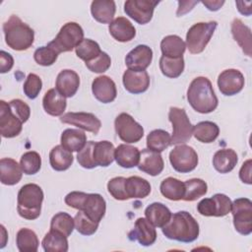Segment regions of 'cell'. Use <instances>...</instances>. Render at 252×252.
Wrapping results in <instances>:
<instances>
[{"instance_id": "db71d44e", "label": "cell", "mask_w": 252, "mask_h": 252, "mask_svg": "<svg viewBox=\"0 0 252 252\" xmlns=\"http://www.w3.org/2000/svg\"><path fill=\"white\" fill-rule=\"evenodd\" d=\"M239 178L243 183L251 184V159H247L239 170Z\"/></svg>"}, {"instance_id": "277c9868", "label": "cell", "mask_w": 252, "mask_h": 252, "mask_svg": "<svg viewBox=\"0 0 252 252\" xmlns=\"http://www.w3.org/2000/svg\"><path fill=\"white\" fill-rule=\"evenodd\" d=\"M65 203L73 209L83 211L87 217L98 223L104 217L106 211L105 200L101 195L96 193L88 194L73 191L66 195Z\"/></svg>"}, {"instance_id": "9c48e42d", "label": "cell", "mask_w": 252, "mask_h": 252, "mask_svg": "<svg viewBox=\"0 0 252 252\" xmlns=\"http://www.w3.org/2000/svg\"><path fill=\"white\" fill-rule=\"evenodd\" d=\"M168 120L172 124L171 145H180L188 142L193 133L191 124L186 111L183 108L172 106L168 111Z\"/></svg>"}, {"instance_id": "6da1fadb", "label": "cell", "mask_w": 252, "mask_h": 252, "mask_svg": "<svg viewBox=\"0 0 252 252\" xmlns=\"http://www.w3.org/2000/svg\"><path fill=\"white\" fill-rule=\"evenodd\" d=\"M165 237L179 242L190 243L199 236V223L186 211H179L173 215L169 221L161 227Z\"/></svg>"}, {"instance_id": "484cf974", "label": "cell", "mask_w": 252, "mask_h": 252, "mask_svg": "<svg viewBox=\"0 0 252 252\" xmlns=\"http://www.w3.org/2000/svg\"><path fill=\"white\" fill-rule=\"evenodd\" d=\"M23 169L19 163L10 158L0 160V180L4 185H15L20 182L23 176Z\"/></svg>"}, {"instance_id": "7bdbcfd3", "label": "cell", "mask_w": 252, "mask_h": 252, "mask_svg": "<svg viewBox=\"0 0 252 252\" xmlns=\"http://www.w3.org/2000/svg\"><path fill=\"white\" fill-rule=\"evenodd\" d=\"M75 221L74 219L65 212H60L54 215L50 221V229L56 230L66 237L70 236L74 230Z\"/></svg>"}, {"instance_id": "f546056e", "label": "cell", "mask_w": 252, "mask_h": 252, "mask_svg": "<svg viewBox=\"0 0 252 252\" xmlns=\"http://www.w3.org/2000/svg\"><path fill=\"white\" fill-rule=\"evenodd\" d=\"M238 161L237 154L232 149H221L215 153L213 158V165L220 173H228L236 165Z\"/></svg>"}, {"instance_id": "52a82bcc", "label": "cell", "mask_w": 252, "mask_h": 252, "mask_svg": "<svg viewBox=\"0 0 252 252\" xmlns=\"http://www.w3.org/2000/svg\"><path fill=\"white\" fill-rule=\"evenodd\" d=\"M83 39L84 31L82 27L75 22H68L60 29L56 37L47 46L59 54L72 51Z\"/></svg>"}, {"instance_id": "ba28073f", "label": "cell", "mask_w": 252, "mask_h": 252, "mask_svg": "<svg viewBox=\"0 0 252 252\" xmlns=\"http://www.w3.org/2000/svg\"><path fill=\"white\" fill-rule=\"evenodd\" d=\"M218 23L210 21L200 22L193 25L186 33V47L192 54H199L204 51L211 37L213 36Z\"/></svg>"}, {"instance_id": "7a4b0ae2", "label": "cell", "mask_w": 252, "mask_h": 252, "mask_svg": "<svg viewBox=\"0 0 252 252\" xmlns=\"http://www.w3.org/2000/svg\"><path fill=\"white\" fill-rule=\"evenodd\" d=\"M187 100L195 111L203 114L213 112L219 104L212 83L206 77H197L190 83Z\"/></svg>"}, {"instance_id": "f5cc1de1", "label": "cell", "mask_w": 252, "mask_h": 252, "mask_svg": "<svg viewBox=\"0 0 252 252\" xmlns=\"http://www.w3.org/2000/svg\"><path fill=\"white\" fill-rule=\"evenodd\" d=\"M14 65V59L12 55L4 50L0 51V72L2 74L9 72Z\"/></svg>"}, {"instance_id": "e0dca14e", "label": "cell", "mask_w": 252, "mask_h": 252, "mask_svg": "<svg viewBox=\"0 0 252 252\" xmlns=\"http://www.w3.org/2000/svg\"><path fill=\"white\" fill-rule=\"evenodd\" d=\"M62 123L74 125L80 129L92 132L94 135L98 133L101 122L93 113L90 112H67L60 117Z\"/></svg>"}, {"instance_id": "9a60e30c", "label": "cell", "mask_w": 252, "mask_h": 252, "mask_svg": "<svg viewBox=\"0 0 252 252\" xmlns=\"http://www.w3.org/2000/svg\"><path fill=\"white\" fill-rule=\"evenodd\" d=\"M244 76L236 69H226L218 77V87L220 93L230 96L240 93L244 87Z\"/></svg>"}, {"instance_id": "c3c4849f", "label": "cell", "mask_w": 252, "mask_h": 252, "mask_svg": "<svg viewBox=\"0 0 252 252\" xmlns=\"http://www.w3.org/2000/svg\"><path fill=\"white\" fill-rule=\"evenodd\" d=\"M58 54L50 47L41 46L37 48L33 53L34 61L41 66H50L57 60Z\"/></svg>"}, {"instance_id": "ab89813d", "label": "cell", "mask_w": 252, "mask_h": 252, "mask_svg": "<svg viewBox=\"0 0 252 252\" xmlns=\"http://www.w3.org/2000/svg\"><path fill=\"white\" fill-rule=\"evenodd\" d=\"M184 59L183 56L177 57V58H172V57H166V56H161L159 59V69L161 73L171 79L178 78L183 70H184Z\"/></svg>"}, {"instance_id": "6f0895ef", "label": "cell", "mask_w": 252, "mask_h": 252, "mask_svg": "<svg viewBox=\"0 0 252 252\" xmlns=\"http://www.w3.org/2000/svg\"><path fill=\"white\" fill-rule=\"evenodd\" d=\"M202 3L210 11H218L223 4L224 1H202Z\"/></svg>"}, {"instance_id": "8d00e7d4", "label": "cell", "mask_w": 252, "mask_h": 252, "mask_svg": "<svg viewBox=\"0 0 252 252\" xmlns=\"http://www.w3.org/2000/svg\"><path fill=\"white\" fill-rule=\"evenodd\" d=\"M42 248L45 252H67V237L53 229H50L42 239Z\"/></svg>"}, {"instance_id": "603a6c76", "label": "cell", "mask_w": 252, "mask_h": 252, "mask_svg": "<svg viewBox=\"0 0 252 252\" xmlns=\"http://www.w3.org/2000/svg\"><path fill=\"white\" fill-rule=\"evenodd\" d=\"M56 90L65 97H72L80 87L79 75L70 69L62 70L56 78Z\"/></svg>"}, {"instance_id": "7dc6e473", "label": "cell", "mask_w": 252, "mask_h": 252, "mask_svg": "<svg viewBox=\"0 0 252 252\" xmlns=\"http://www.w3.org/2000/svg\"><path fill=\"white\" fill-rule=\"evenodd\" d=\"M41 88H42L41 79L33 73L29 74L25 83H24V87H23L25 94L29 98L34 99L39 94V93L41 91Z\"/></svg>"}, {"instance_id": "d6986e66", "label": "cell", "mask_w": 252, "mask_h": 252, "mask_svg": "<svg viewBox=\"0 0 252 252\" xmlns=\"http://www.w3.org/2000/svg\"><path fill=\"white\" fill-rule=\"evenodd\" d=\"M92 92L94 97L102 103L112 102L117 95V90L114 81L105 75L94 78L92 84Z\"/></svg>"}, {"instance_id": "7c38bea8", "label": "cell", "mask_w": 252, "mask_h": 252, "mask_svg": "<svg viewBox=\"0 0 252 252\" xmlns=\"http://www.w3.org/2000/svg\"><path fill=\"white\" fill-rule=\"evenodd\" d=\"M115 132L127 144L137 143L144 136V128L134 118L125 112L120 113L114 121Z\"/></svg>"}, {"instance_id": "5b68a950", "label": "cell", "mask_w": 252, "mask_h": 252, "mask_svg": "<svg viewBox=\"0 0 252 252\" xmlns=\"http://www.w3.org/2000/svg\"><path fill=\"white\" fill-rule=\"evenodd\" d=\"M3 32L6 44L14 50H27L33 43V30L16 15H12L3 24Z\"/></svg>"}, {"instance_id": "681fc988", "label": "cell", "mask_w": 252, "mask_h": 252, "mask_svg": "<svg viewBox=\"0 0 252 252\" xmlns=\"http://www.w3.org/2000/svg\"><path fill=\"white\" fill-rule=\"evenodd\" d=\"M111 65V59L106 52L101 53L92 61L86 62L87 68L94 73H103L109 69Z\"/></svg>"}, {"instance_id": "1f68e13d", "label": "cell", "mask_w": 252, "mask_h": 252, "mask_svg": "<svg viewBox=\"0 0 252 252\" xmlns=\"http://www.w3.org/2000/svg\"><path fill=\"white\" fill-rule=\"evenodd\" d=\"M146 219L157 227L164 226L171 218L170 210L162 203L155 202L149 205L145 210Z\"/></svg>"}, {"instance_id": "60d3db41", "label": "cell", "mask_w": 252, "mask_h": 252, "mask_svg": "<svg viewBox=\"0 0 252 252\" xmlns=\"http://www.w3.org/2000/svg\"><path fill=\"white\" fill-rule=\"evenodd\" d=\"M171 145V136L167 131L156 129L147 136V147L158 153H161Z\"/></svg>"}, {"instance_id": "30bf717a", "label": "cell", "mask_w": 252, "mask_h": 252, "mask_svg": "<svg viewBox=\"0 0 252 252\" xmlns=\"http://www.w3.org/2000/svg\"><path fill=\"white\" fill-rule=\"evenodd\" d=\"M233 225L242 235L252 232V202L248 198H238L231 203Z\"/></svg>"}, {"instance_id": "ffe728a7", "label": "cell", "mask_w": 252, "mask_h": 252, "mask_svg": "<svg viewBox=\"0 0 252 252\" xmlns=\"http://www.w3.org/2000/svg\"><path fill=\"white\" fill-rule=\"evenodd\" d=\"M132 241H138L143 246H151L157 239L155 226L145 218H139L134 224V228L128 233Z\"/></svg>"}, {"instance_id": "f6af8a7d", "label": "cell", "mask_w": 252, "mask_h": 252, "mask_svg": "<svg viewBox=\"0 0 252 252\" xmlns=\"http://www.w3.org/2000/svg\"><path fill=\"white\" fill-rule=\"evenodd\" d=\"M20 165L27 175H32L39 171L41 167V158L38 153L34 151H30L25 153L21 157Z\"/></svg>"}, {"instance_id": "44dd1931", "label": "cell", "mask_w": 252, "mask_h": 252, "mask_svg": "<svg viewBox=\"0 0 252 252\" xmlns=\"http://www.w3.org/2000/svg\"><path fill=\"white\" fill-rule=\"evenodd\" d=\"M137 166L141 171L151 176H157L163 170L164 162L160 153L144 149L140 153V159Z\"/></svg>"}, {"instance_id": "4dcf8cb0", "label": "cell", "mask_w": 252, "mask_h": 252, "mask_svg": "<svg viewBox=\"0 0 252 252\" xmlns=\"http://www.w3.org/2000/svg\"><path fill=\"white\" fill-rule=\"evenodd\" d=\"M231 33L234 40L241 47L242 51L251 57V31L239 19H234L231 23Z\"/></svg>"}, {"instance_id": "3957f363", "label": "cell", "mask_w": 252, "mask_h": 252, "mask_svg": "<svg viewBox=\"0 0 252 252\" xmlns=\"http://www.w3.org/2000/svg\"><path fill=\"white\" fill-rule=\"evenodd\" d=\"M114 152L113 144L108 141H89L78 152L77 160L82 167L87 169H92L95 166L106 167L113 162Z\"/></svg>"}, {"instance_id": "2e32d148", "label": "cell", "mask_w": 252, "mask_h": 252, "mask_svg": "<svg viewBox=\"0 0 252 252\" xmlns=\"http://www.w3.org/2000/svg\"><path fill=\"white\" fill-rule=\"evenodd\" d=\"M23 129V122L13 113L9 103L0 100V133L4 138H14Z\"/></svg>"}, {"instance_id": "11a10c76", "label": "cell", "mask_w": 252, "mask_h": 252, "mask_svg": "<svg viewBox=\"0 0 252 252\" xmlns=\"http://www.w3.org/2000/svg\"><path fill=\"white\" fill-rule=\"evenodd\" d=\"M178 4H179V7H178V9H177L176 15H177L178 17H180V16L186 14L187 12L191 11L192 8H193V6L196 5V4H198V1H193V2H191V1H186V2L178 1Z\"/></svg>"}, {"instance_id": "ac0fdd59", "label": "cell", "mask_w": 252, "mask_h": 252, "mask_svg": "<svg viewBox=\"0 0 252 252\" xmlns=\"http://www.w3.org/2000/svg\"><path fill=\"white\" fill-rule=\"evenodd\" d=\"M153 50L145 44H139L134 47L125 57V64L129 70L145 71L152 63Z\"/></svg>"}, {"instance_id": "83f0119b", "label": "cell", "mask_w": 252, "mask_h": 252, "mask_svg": "<svg viewBox=\"0 0 252 252\" xmlns=\"http://www.w3.org/2000/svg\"><path fill=\"white\" fill-rule=\"evenodd\" d=\"M116 11L115 2L112 0H94L91 4L93 18L101 24H110Z\"/></svg>"}, {"instance_id": "f35d334b", "label": "cell", "mask_w": 252, "mask_h": 252, "mask_svg": "<svg viewBox=\"0 0 252 252\" xmlns=\"http://www.w3.org/2000/svg\"><path fill=\"white\" fill-rule=\"evenodd\" d=\"M16 244L21 252H36L39 241L33 230L24 227L17 232Z\"/></svg>"}, {"instance_id": "f1b7e54d", "label": "cell", "mask_w": 252, "mask_h": 252, "mask_svg": "<svg viewBox=\"0 0 252 252\" xmlns=\"http://www.w3.org/2000/svg\"><path fill=\"white\" fill-rule=\"evenodd\" d=\"M140 153L141 152L136 147L127 144H121L115 149L114 159L121 167L132 168L138 165Z\"/></svg>"}, {"instance_id": "74e56055", "label": "cell", "mask_w": 252, "mask_h": 252, "mask_svg": "<svg viewBox=\"0 0 252 252\" xmlns=\"http://www.w3.org/2000/svg\"><path fill=\"white\" fill-rule=\"evenodd\" d=\"M220 134L219 126L212 121H202L193 127L192 135L202 143H213Z\"/></svg>"}, {"instance_id": "d590c367", "label": "cell", "mask_w": 252, "mask_h": 252, "mask_svg": "<svg viewBox=\"0 0 252 252\" xmlns=\"http://www.w3.org/2000/svg\"><path fill=\"white\" fill-rule=\"evenodd\" d=\"M160 193L166 199L171 201L183 200L185 193L184 182L174 177H167L163 179L159 186Z\"/></svg>"}, {"instance_id": "5bb4252c", "label": "cell", "mask_w": 252, "mask_h": 252, "mask_svg": "<svg viewBox=\"0 0 252 252\" xmlns=\"http://www.w3.org/2000/svg\"><path fill=\"white\" fill-rule=\"evenodd\" d=\"M157 0H128L124 3V12L140 25L148 24L154 15Z\"/></svg>"}, {"instance_id": "4316f807", "label": "cell", "mask_w": 252, "mask_h": 252, "mask_svg": "<svg viewBox=\"0 0 252 252\" xmlns=\"http://www.w3.org/2000/svg\"><path fill=\"white\" fill-rule=\"evenodd\" d=\"M66 97L56 89L48 90L42 98L43 109L51 116H61L66 109Z\"/></svg>"}, {"instance_id": "ee69618b", "label": "cell", "mask_w": 252, "mask_h": 252, "mask_svg": "<svg viewBox=\"0 0 252 252\" xmlns=\"http://www.w3.org/2000/svg\"><path fill=\"white\" fill-rule=\"evenodd\" d=\"M76 55L84 60L85 62H89L96 58L100 53V47L98 43L90 38H84L75 48Z\"/></svg>"}, {"instance_id": "d4e9b609", "label": "cell", "mask_w": 252, "mask_h": 252, "mask_svg": "<svg viewBox=\"0 0 252 252\" xmlns=\"http://www.w3.org/2000/svg\"><path fill=\"white\" fill-rule=\"evenodd\" d=\"M151 184L148 180L139 176H130L125 178L124 193L126 200L143 199L151 193Z\"/></svg>"}, {"instance_id": "816d5d0a", "label": "cell", "mask_w": 252, "mask_h": 252, "mask_svg": "<svg viewBox=\"0 0 252 252\" xmlns=\"http://www.w3.org/2000/svg\"><path fill=\"white\" fill-rule=\"evenodd\" d=\"M124 181H125V177L117 176L110 179L107 183V190L115 200H119V201L126 200L125 193H124Z\"/></svg>"}, {"instance_id": "8fae6325", "label": "cell", "mask_w": 252, "mask_h": 252, "mask_svg": "<svg viewBox=\"0 0 252 252\" xmlns=\"http://www.w3.org/2000/svg\"><path fill=\"white\" fill-rule=\"evenodd\" d=\"M169 161L175 171L188 173L198 165V155L192 147L180 144L170 151Z\"/></svg>"}, {"instance_id": "7402d4cb", "label": "cell", "mask_w": 252, "mask_h": 252, "mask_svg": "<svg viewBox=\"0 0 252 252\" xmlns=\"http://www.w3.org/2000/svg\"><path fill=\"white\" fill-rule=\"evenodd\" d=\"M122 82L125 90L134 94L146 92L150 87V76L147 71H132L126 70L122 77Z\"/></svg>"}, {"instance_id": "cb8c5ba5", "label": "cell", "mask_w": 252, "mask_h": 252, "mask_svg": "<svg viewBox=\"0 0 252 252\" xmlns=\"http://www.w3.org/2000/svg\"><path fill=\"white\" fill-rule=\"evenodd\" d=\"M108 31L111 36L119 42L130 41L136 35V29L132 23L124 17H118L114 19L109 24Z\"/></svg>"}, {"instance_id": "836d02e7", "label": "cell", "mask_w": 252, "mask_h": 252, "mask_svg": "<svg viewBox=\"0 0 252 252\" xmlns=\"http://www.w3.org/2000/svg\"><path fill=\"white\" fill-rule=\"evenodd\" d=\"M74 158L71 152L61 145L55 146L49 153V162L51 167L56 171L67 170L73 163Z\"/></svg>"}, {"instance_id": "bcb514c9", "label": "cell", "mask_w": 252, "mask_h": 252, "mask_svg": "<svg viewBox=\"0 0 252 252\" xmlns=\"http://www.w3.org/2000/svg\"><path fill=\"white\" fill-rule=\"evenodd\" d=\"M75 227L77 231L83 235H93L98 227V222H95L92 220L89 217L86 216V214L83 211H79L75 218Z\"/></svg>"}, {"instance_id": "b9f144b4", "label": "cell", "mask_w": 252, "mask_h": 252, "mask_svg": "<svg viewBox=\"0 0 252 252\" xmlns=\"http://www.w3.org/2000/svg\"><path fill=\"white\" fill-rule=\"evenodd\" d=\"M185 193L183 200L187 202H193L200 197L204 196L208 192L207 183L201 178H192L184 182Z\"/></svg>"}, {"instance_id": "f907efd6", "label": "cell", "mask_w": 252, "mask_h": 252, "mask_svg": "<svg viewBox=\"0 0 252 252\" xmlns=\"http://www.w3.org/2000/svg\"><path fill=\"white\" fill-rule=\"evenodd\" d=\"M9 106L11 108V110L13 111V113L23 122H27L31 116V108L30 106L23 101L22 99L19 98H15L12 99L11 101L8 102Z\"/></svg>"}, {"instance_id": "4fadbf2b", "label": "cell", "mask_w": 252, "mask_h": 252, "mask_svg": "<svg viewBox=\"0 0 252 252\" xmlns=\"http://www.w3.org/2000/svg\"><path fill=\"white\" fill-rule=\"evenodd\" d=\"M231 210V201L224 194H215L211 198L201 200L197 205V211L205 217H224Z\"/></svg>"}, {"instance_id": "9f6ffc18", "label": "cell", "mask_w": 252, "mask_h": 252, "mask_svg": "<svg viewBox=\"0 0 252 252\" xmlns=\"http://www.w3.org/2000/svg\"><path fill=\"white\" fill-rule=\"evenodd\" d=\"M245 3L246 2H243V1H237L236 2V6L238 7V11L242 14V15H245V16H250L251 15V2H247V8H244L245 6Z\"/></svg>"}, {"instance_id": "8992f818", "label": "cell", "mask_w": 252, "mask_h": 252, "mask_svg": "<svg viewBox=\"0 0 252 252\" xmlns=\"http://www.w3.org/2000/svg\"><path fill=\"white\" fill-rule=\"evenodd\" d=\"M42 201L43 191L40 186L34 183L25 184L18 192L17 211L26 220H35L40 216Z\"/></svg>"}, {"instance_id": "e575fe53", "label": "cell", "mask_w": 252, "mask_h": 252, "mask_svg": "<svg viewBox=\"0 0 252 252\" xmlns=\"http://www.w3.org/2000/svg\"><path fill=\"white\" fill-rule=\"evenodd\" d=\"M186 49L184 40L175 34L166 35L160 41V50L163 56L177 58L183 56Z\"/></svg>"}, {"instance_id": "d6a6232c", "label": "cell", "mask_w": 252, "mask_h": 252, "mask_svg": "<svg viewBox=\"0 0 252 252\" xmlns=\"http://www.w3.org/2000/svg\"><path fill=\"white\" fill-rule=\"evenodd\" d=\"M61 146L69 152H80L87 143L86 134L79 129H66L61 134Z\"/></svg>"}]
</instances>
